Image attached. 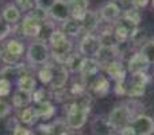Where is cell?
Masks as SVG:
<instances>
[{
    "mask_svg": "<svg viewBox=\"0 0 154 135\" xmlns=\"http://www.w3.org/2000/svg\"><path fill=\"white\" fill-rule=\"evenodd\" d=\"M81 97V96H80ZM91 97L84 96L79 101L69 104L66 108V124L72 130H80L84 127L88 119V114L91 111Z\"/></svg>",
    "mask_w": 154,
    "mask_h": 135,
    "instance_id": "6da1fadb",
    "label": "cell"
},
{
    "mask_svg": "<svg viewBox=\"0 0 154 135\" xmlns=\"http://www.w3.org/2000/svg\"><path fill=\"white\" fill-rule=\"evenodd\" d=\"M48 41L50 43L51 54H53L54 60L64 65L65 60L70 54L72 48H73L70 39H68V37L62 32V30H54Z\"/></svg>",
    "mask_w": 154,
    "mask_h": 135,
    "instance_id": "7a4b0ae2",
    "label": "cell"
},
{
    "mask_svg": "<svg viewBox=\"0 0 154 135\" xmlns=\"http://www.w3.org/2000/svg\"><path fill=\"white\" fill-rule=\"evenodd\" d=\"M131 119H133V112H131V108L127 104L116 106L107 116L108 124L111 126L112 130H116V131L125 130L130 124Z\"/></svg>",
    "mask_w": 154,
    "mask_h": 135,
    "instance_id": "3957f363",
    "label": "cell"
},
{
    "mask_svg": "<svg viewBox=\"0 0 154 135\" xmlns=\"http://www.w3.org/2000/svg\"><path fill=\"white\" fill-rule=\"evenodd\" d=\"M27 61L32 66H38V65H45L48 64L49 58H50V50L49 46L46 45L45 41H34L30 43L29 49H27Z\"/></svg>",
    "mask_w": 154,
    "mask_h": 135,
    "instance_id": "277c9868",
    "label": "cell"
},
{
    "mask_svg": "<svg viewBox=\"0 0 154 135\" xmlns=\"http://www.w3.org/2000/svg\"><path fill=\"white\" fill-rule=\"evenodd\" d=\"M127 130L131 135H152L154 133V119L147 115H138L130 122Z\"/></svg>",
    "mask_w": 154,
    "mask_h": 135,
    "instance_id": "5b68a950",
    "label": "cell"
},
{
    "mask_svg": "<svg viewBox=\"0 0 154 135\" xmlns=\"http://www.w3.org/2000/svg\"><path fill=\"white\" fill-rule=\"evenodd\" d=\"M138 24H135L134 22L131 20H127V19L122 18L120 20H118L116 26L114 29V34H115V38H116L118 43H123V42H127L133 34L137 31L138 29Z\"/></svg>",
    "mask_w": 154,
    "mask_h": 135,
    "instance_id": "8992f818",
    "label": "cell"
},
{
    "mask_svg": "<svg viewBox=\"0 0 154 135\" xmlns=\"http://www.w3.org/2000/svg\"><path fill=\"white\" fill-rule=\"evenodd\" d=\"M42 23L39 19L34 18L32 15H26L20 24V31L27 38H38L42 31Z\"/></svg>",
    "mask_w": 154,
    "mask_h": 135,
    "instance_id": "52a82bcc",
    "label": "cell"
},
{
    "mask_svg": "<svg viewBox=\"0 0 154 135\" xmlns=\"http://www.w3.org/2000/svg\"><path fill=\"white\" fill-rule=\"evenodd\" d=\"M149 82V77L146 73H139L133 74V81H131L130 87H127V93L126 95L130 97H139L145 93L146 91V85Z\"/></svg>",
    "mask_w": 154,
    "mask_h": 135,
    "instance_id": "ba28073f",
    "label": "cell"
},
{
    "mask_svg": "<svg viewBox=\"0 0 154 135\" xmlns=\"http://www.w3.org/2000/svg\"><path fill=\"white\" fill-rule=\"evenodd\" d=\"M100 49V42L99 38L93 34H85V37L80 42V54L84 57H95L97 50Z\"/></svg>",
    "mask_w": 154,
    "mask_h": 135,
    "instance_id": "9c48e42d",
    "label": "cell"
},
{
    "mask_svg": "<svg viewBox=\"0 0 154 135\" xmlns=\"http://www.w3.org/2000/svg\"><path fill=\"white\" fill-rule=\"evenodd\" d=\"M48 14H49V16L56 22H65L72 18L68 0H57L53 4V7L49 10Z\"/></svg>",
    "mask_w": 154,
    "mask_h": 135,
    "instance_id": "30bf717a",
    "label": "cell"
},
{
    "mask_svg": "<svg viewBox=\"0 0 154 135\" xmlns=\"http://www.w3.org/2000/svg\"><path fill=\"white\" fill-rule=\"evenodd\" d=\"M118 57H120V51L116 45V46H100L95 58L97 60L100 66H106L107 64L118 60Z\"/></svg>",
    "mask_w": 154,
    "mask_h": 135,
    "instance_id": "8fae6325",
    "label": "cell"
},
{
    "mask_svg": "<svg viewBox=\"0 0 154 135\" xmlns=\"http://www.w3.org/2000/svg\"><path fill=\"white\" fill-rule=\"evenodd\" d=\"M149 66H150V62L139 51V53H135L134 56H131V58L128 60L127 69L131 74H139V73H146Z\"/></svg>",
    "mask_w": 154,
    "mask_h": 135,
    "instance_id": "7c38bea8",
    "label": "cell"
},
{
    "mask_svg": "<svg viewBox=\"0 0 154 135\" xmlns=\"http://www.w3.org/2000/svg\"><path fill=\"white\" fill-rule=\"evenodd\" d=\"M68 78H69V70H68L64 65L53 68V78H51L49 87H50L51 91L62 89V88H65V85H66Z\"/></svg>",
    "mask_w": 154,
    "mask_h": 135,
    "instance_id": "4fadbf2b",
    "label": "cell"
},
{
    "mask_svg": "<svg viewBox=\"0 0 154 135\" xmlns=\"http://www.w3.org/2000/svg\"><path fill=\"white\" fill-rule=\"evenodd\" d=\"M99 69H100V64L95 57H84L79 73L81 74L82 78H87V77L96 76L99 73Z\"/></svg>",
    "mask_w": 154,
    "mask_h": 135,
    "instance_id": "5bb4252c",
    "label": "cell"
},
{
    "mask_svg": "<svg viewBox=\"0 0 154 135\" xmlns=\"http://www.w3.org/2000/svg\"><path fill=\"white\" fill-rule=\"evenodd\" d=\"M120 15V8L116 3L114 2H109L107 4H104L100 10V18L103 19L104 22L107 23H114L119 19Z\"/></svg>",
    "mask_w": 154,
    "mask_h": 135,
    "instance_id": "9a60e30c",
    "label": "cell"
},
{
    "mask_svg": "<svg viewBox=\"0 0 154 135\" xmlns=\"http://www.w3.org/2000/svg\"><path fill=\"white\" fill-rule=\"evenodd\" d=\"M104 70H106V73L108 74L111 78H114L115 81H125L126 80V70L125 68H123L122 62L118 61V60H115V61L109 62V64H107L106 66H103Z\"/></svg>",
    "mask_w": 154,
    "mask_h": 135,
    "instance_id": "2e32d148",
    "label": "cell"
},
{
    "mask_svg": "<svg viewBox=\"0 0 154 135\" xmlns=\"http://www.w3.org/2000/svg\"><path fill=\"white\" fill-rule=\"evenodd\" d=\"M99 15L93 11H87L85 15L81 19V27L82 31L87 32V34H92L99 26Z\"/></svg>",
    "mask_w": 154,
    "mask_h": 135,
    "instance_id": "e0dca14e",
    "label": "cell"
},
{
    "mask_svg": "<svg viewBox=\"0 0 154 135\" xmlns=\"http://www.w3.org/2000/svg\"><path fill=\"white\" fill-rule=\"evenodd\" d=\"M68 4H69L72 18L77 20H81L88 11V0H68Z\"/></svg>",
    "mask_w": 154,
    "mask_h": 135,
    "instance_id": "ac0fdd59",
    "label": "cell"
},
{
    "mask_svg": "<svg viewBox=\"0 0 154 135\" xmlns=\"http://www.w3.org/2000/svg\"><path fill=\"white\" fill-rule=\"evenodd\" d=\"M31 101H32V93L30 92H26V91H22L18 88L12 93V107H15V108L29 107Z\"/></svg>",
    "mask_w": 154,
    "mask_h": 135,
    "instance_id": "d6986e66",
    "label": "cell"
},
{
    "mask_svg": "<svg viewBox=\"0 0 154 135\" xmlns=\"http://www.w3.org/2000/svg\"><path fill=\"white\" fill-rule=\"evenodd\" d=\"M2 16L4 18L5 22H8L10 24H16L19 20H20L22 15H20V8L15 4H8L3 8V12Z\"/></svg>",
    "mask_w": 154,
    "mask_h": 135,
    "instance_id": "ffe728a7",
    "label": "cell"
},
{
    "mask_svg": "<svg viewBox=\"0 0 154 135\" xmlns=\"http://www.w3.org/2000/svg\"><path fill=\"white\" fill-rule=\"evenodd\" d=\"M61 30L66 37H77L82 31L81 20H77V19H73V18L68 19V20L62 22Z\"/></svg>",
    "mask_w": 154,
    "mask_h": 135,
    "instance_id": "44dd1931",
    "label": "cell"
},
{
    "mask_svg": "<svg viewBox=\"0 0 154 135\" xmlns=\"http://www.w3.org/2000/svg\"><path fill=\"white\" fill-rule=\"evenodd\" d=\"M91 87H92L93 93L99 97H104L109 92V82L104 76H97Z\"/></svg>",
    "mask_w": 154,
    "mask_h": 135,
    "instance_id": "7402d4cb",
    "label": "cell"
},
{
    "mask_svg": "<svg viewBox=\"0 0 154 135\" xmlns=\"http://www.w3.org/2000/svg\"><path fill=\"white\" fill-rule=\"evenodd\" d=\"M38 119H39V116H38L37 109H35L34 107H30V106L24 107V108H22L20 114H19V120H20V123L27 124V126L35 124V123L38 122Z\"/></svg>",
    "mask_w": 154,
    "mask_h": 135,
    "instance_id": "603a6c76",
    "label": "cell"
},
{
    "mask_svg": "<svg viewBox=\"0 0 154 135\" xmlns=\"http://www.w3.org/2000/svg\"><path fill=\"white\" fill-rule=\"evenodd\" d=\"M46 130H48L49 135H68L69 127L66 124V120L56 119L50 124H46Z\"/></svg>",
    "mask_w": 154,
    "mask_h": 135,
    "instance_id": "cb8c5ba5",
    "label": "cell"
},
{
    "mask_svg": "<svg viewBox=\"0 0 154 135\" xmlns=\"http://www.w3.org/2000/svg\"><path fill=\"white\" fill-rule=\"evenodd\" d=\"M37 109V114L39 116V119H43V120H49L54 116L56 114V107L50 103V101H45V103H39L37 104L35 107Z\"/></svg>",
    "mask_w": 154,
    "mask_h": 135,
    "instance_id": "d4e9b609",
    "label": "cell"
},
{
    "mask_svg": "<svg viewBox=\"0 0 154 135\" xmlns=\"http://www.w3.org/2000/svg\"><path fill=\"white\" fill-rule=\"evenodd\" d=\"M82 60H84V57L79 53L69 54V56L66 57V60H65V62H64V66L66 68L69 72H72V73H76V72H80Z\"/></svg>",
    "mask_w": 154,
    "mask_h": 135,
    "instance_id": "484cf974",
    "label": "cell"
},
{
    "mask_svg": "<svg viewBox=\"0 0 154 135\" xmlns=\"http://www.w3.org/2000/svg\"><path fill=\"white\" fill-rule=\"evenodd\" d=\"M18 88L22 91L32 93L37 89V81H35V78L31 74H24V76H20L18 78Z\"/></svg>",
    "mask_w": 154,
    "mask_h": 135,
    "instance_id": "4316f807",
    "label": "cell"
},
{
    "mask_svg": "<svg viewBox=\"0 0 154 135\" xmlns=\"http://www.w3.org/2000/svg\"><path fill=\"white\" fill-rule=\"evenodd\" d=\"M93 133L96 135H111L112 128L108 124V120L103 118H96L93 120Z\"/></svg>",
    "mask_w": 154,
    "mask_h": 135,
    "instance_id": "83f0119b",
    "label": "cell"
},
{
    "mask_svg": "<svg viewBox=\"0 0 154 135\" xmlns=\"http://www.w3.org/2000/svg\"><path fill=\"white\" fill-rule=\"evenodd\" d=\"M99 42H100V46H116L118 41L115 38V34L112 30H104L103 32H100L99 35Z\"/></svg>",
    "mask_w": 154,
    "mask_h": 135,
    "instance_id": "f1b7e54d",
    "label": "cell"
},
{
    "mask_svg": "<svg viewBox=\"0 0 154 135\" xmlns=\"http://www.w3.org/2000/svg\"><path fill=\"white\" fill-rule=\"evenodd\" d=\"M53 97V93L50 91H48L46 88H39L35 89L32 92V101L37 104L39 103H45V101H50V99Z\"/></svg>",
    "mask_w": 154,
    "mask_h": 135,
    "instance_id": "f546056e",
    "label": "cell"
},
{
    "mask_svg": "<svg viewBox=\"0 0 154 135\" xmlns=\"http://www.w3.org/2000/svg\"><path fill=\"white\" fill-rule=\"evenodd\" d=\"M131 39V42L134 43V45H137V46H143L145 43H147L152 38H150V35H149V32H147V30H139V29H137V31L133 34V37L130 38Z\"/></svg>",
    "mask_w": 154,
    "mask_h": 135,
    "instance_id": "4dcf8cb0",
    "label": "cell"
},
{
    "mask_svg": "<svg viewBox=\"0 0 154 135\" xmlns=\"http://www.w3.org/2000/svg\"><path fill=\"white\" fill-rule=\"evenodd\" d=\"M5 50L7 51H10V53H12V54H15V56H18V57H20L22 54L24 53V46H23V43L20 42V41H18V39H10L7 42V45H5Z\"/></svg>",
    "mask_w": 154,
    "mask_h": 135,
    "instance_id": "1f68e13d",
    "label": "cell"
},
{
    "mask_svg": "<svg viewBox=\"0 0 154 135\" xmlns=\"http://www.w3.org/2000/svg\"><path fill=\"white\" fill-rule=\"evenodd\" d=\"M38 77H39L41 82H42L43 85H49L51 78H53V66L45 65L43 68H41L39 70H38Z\"/></svg>",
    "mask_w": 154,
    "mask_h": 135,
    "instance_id": "d6a6232c",
    "label": "cell"
},
{
    "mask_svg": "<svg viewBox=\"0 0 154 135\" xmlns=\"http://www.w3.org/2000/svg\"><path fill=\"white\" fill-rule=\"evenodd\" d=\"M141 53L146 57V60L150 64H154V39H150L149 42L142 46Z\"/></svg>",
    "mask_w": 154,
    "mask_h": 135,
    "instance_id": "836d02e7",
    "label": "cell"
},
{
    "mask_svg": "<svg viewBox=\"0 0 154 135\" xmlns=\"http://www.w3.org/2000/svg\"><path fill=\"white\" fill-rule=\"evenodd\" d=\"M122 18L127 19V20L134 22L135 24H139V22H141L142 16H141V12H139L137 8H130V10H127L125 14H123Z\"/></svg>",
    "mask_w": 154,
    "mask_h": 135,
    "instance_id": "e575fe53",
    "label": "cell"
},
{
    "mask_svg": "<svg viewBox=\"0 0 154 135\" xmlns=\"http://www.w3.org/2000/svg\"><path fill=\"white\" fill-rule=\"evenodd\" d=\"M12 31V24H10L8 22L4 20L3 16H0V41L5 39Z\"/></svg>",
    "mask_w": 154,
    "mask_h": 135,
    "instance_id": "d590c367",
    "label": "cell"
},
{
    "mask_svg": "<svg viewBox=\"0 0 154 135\" xmlns=\"http://www.w3.org/2000/svg\"><path fill=\"white\" fill-rule=\"evenodd\" d=\"M11 93V81L7 77H0V97H5Z\"/></svg>",
    "mask_w": 154,
    "mask_h": 135,
    "instance_id": "8d00e7d4",
    "label": "cell"
},
{
    "mask_svg": "<svg viewBox=\"0 0 154 135\" xmlns=\"http://www.w3.org/2000/svg\"><path fill=\"white\" fill-rule=\"evenodd\" d=\"M20 58V57L15 56V54L10 53V51H7L5 49H3V56H2V61L4 62L5 65H14V64H18V60Z\"/></svg>",
    "mask_w": 154,
    "mask_h": 135,
    "instance_id": "74e56055",
    "label": "cell"
},
{
    "mask_svg": "<svg viewBox=\"0 0 154 135\" xmlns=\"http://www.w3.org/2000/svg\"><path fill=\"white\" fill-rule=\"evenodd\" d=\"M12 111V106L10 103H7L5 100H2L0 99V119H4Z\"/></svg>",
    "mask_w": 154,
    "mask_h": 135,
    "instance_id": "f35d334b",
    "label": "cell"
},
{
    "mask_svg": "<svg viewBox=\"0 0 154 135\" xmlns=\"http://www.w3.org/2000/svg\"><path fill=\"white\" fill-rule=\"evenodd\" d=\"M56 2L57 0H35V7L39 8V10H42V11L49 12V10L53 7V4Z\"/></svg>",
    "mask_w": 154,
    "mask_h": 135,
    "instance_id": "ab89813d",
    "label": "cell"
},
{
    "mask_svg": "<svg viewBox=\"0 0 154 135\" xmlns=\"http://www.w3.org/2000/svg\"><path fill=\"white\" fill-rule=\"evenodd\" d=\"M12 135H32V131L27 127H23V124H16L12 130Z\"/></svg>",
    "mask_w": 154,
    "mask_h": 135,
    "instance_id": "60d3db41",
    "label": "cell"
},
{
    "mask_svg": "<svg viewBox=\"0 0 154 135\" xmlns=\"http://www.w3.org/2000/svg\"><path fill=\"white\" fill-rule=\"evenodd\" d=\"M115 92H116V95H126V93H127L126 80H125V81H118V82H116V87H115Z\"/></svg>",
    "mask_w": 154,
    "mask_h": 135,
    "instance_id": "b9f144b4",
    "label": "cell"
},
{
    "mask_svg": "<svg viewBox=\"0 0 154 135\" xmlns=\"http://www.w3.org/2000/svg\"><path fill=\"white\" fill-rule=\"evenodd\" d=\"M23 10H30L32 8V5L35 7V0H15Z\"/></svg>",
    "mask_w": 154,
    "mask_h": 135,
    "instance_id": "7bdbcfd3",
    "label": "cell"
},
{
    "mask_svg": "<svg viewBox=\"0 0 154 135\" xmlns=\"http://www.w3.org/2000/svg\"><path fill=\"white\" fill-rule=\"evenodd\" d=\"M147 2H149V0H131V4H133V8L141 10V8L146 7Z\"/></svg>",
    "mask_w": 154,
    "mask_h": 135,
    "instance_id": "ee69618b",
    "label": "cell"
},
{
    "mask_svg": "<svg viewBox=\"0 0 154 135\" xmlns=\"http://www.w3.org/2000/svg\"><path fill=\"white\" fill-rule=\"evenodd\" d=\"M32 135H49L48 130H46V124L38 126V128L35 131H32Z\"/></svg>",
    "mask_w": 154,
    "mask_h": 135,
    "instance_id": "f6af8a7d",
    "label": "cell"
},
{
    "mask_svg": "<svg viewBox=\"0 0 154 135\" xmlns=\"http://www.w3.org/2000/svg\"><path fill=\"white\" fill-rule=\"evenodd\" d=\"M119 3H122V4H127V3H131V0H118Z\"/></svg>",
    "mask_w": 154,
    "mask_h": 135,
    "instance_id": "bcb514c9",
    "label": "cell"
},
{
    "mask_svg": "<svg viewBox=\"0 0 154 135\" xmlns=\"http://www.w3.org/2000/svg\"><path fill=\"white\" fill-rule=\"evenodd\" d=\"M2 56H3V49L0 48V60H2Z\"/></svg>",
    "mask_w": 154,
    "mask_h": 135,
    "instance_id": "7dc6e473",
    "label": "cell"
},
{
    "mask_svg": "<svg viewBox=\"0 0 154 135\" xmlns=\"http://www.w3.org/2000/svg\"><path fill=\"white\" fill-rule=\"evenodd\" d=\"M153 8H154V0H153Z\"/></svg>",
    "mask_w": 154,
    "mask_h": 135,
    "instance_id": "c3c4849f",
    "label": "cell"
}]
</instances>
